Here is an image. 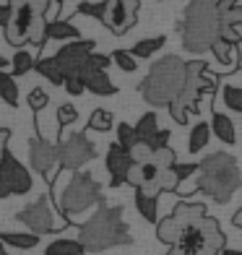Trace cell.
<instances>
[{"mask_svg": "<svg viewBox=\"0 0 242 255\" xmlns=\"http://www.w3.org/2000/svg\"><path fill=\"white\" fill-rule=\"evenodd\" d=\"M78 242L86 248V253L97 255L110 248L130 245V229L122 219V206H105L99 203V211L81 224L78 229Z\"/></svg>", "mask_w": 242, "mask_h": 255, "instance_id": "cell-1", "label": "cell"}, {"mask_svg": "<svg viewBox=\"0 0 242 255\" xmlns=\"http://www.w3.org/2000/svg\"><path fill=\"white\" fill-rule=\"evenodd\" d=\"M222 29L224 24L216 0H190L180 24L182 47L188 52H211L216 39L222 37Z\"/></svg>", "mask_w": 242, "mask_h": 255, "instance_id": "cell-2", "label": "cell"}, {"mask_svg": "<svg viewBox=\"0 0 242 255\" xmlns=\"http://www.w3.org/2000/svg\"><path fill=\"white\" fill-rule=\"evenodd\" d=\"M242 188V172L232 154L214 151L203 156L198 164V177H195V190L214 198L216 203H227Z\"/></svg>", "mask_w": 242, "mask_h": 255, "instance_id": "cell-3", "label": "cell"}, {"mask_svg": "<svg viewBox=\"0 0 242 255\" xmlns=\"http://www.w3.org/2000/svg\"><path fill=\"white\" fill-rule=\"evenodd\" d=\"M185 78H188V63H182L177 55H167L151 65V71L141 81L138 91H141L143 102H148L151 107H169L182 94Z\"/></svg>", "mask_w": 242, "mask_h": 255, "instance_id": "cell-4", "label": "cell"}, {"mask_svg": "<svg viewBox=\"0 0 242 255\" xmlns=\"http://www.w3.org/2000/svg\"><path fill=\"white\" fill-rule=\"evenodd\" d=\"M216 89V76L209 73V65L203 60H190L188 63V78H185V86H182V94L169 104V118L185 125L190 115H198L201 107V97L209 94V91Z\"/></svg>", "mask_w": 242, "mask_h": 255, "instance_id": "cell-5", "label": "cell"}, {"mask_svg": "<svg viewBox=\"0 0 242 255\" xmlns=\"http://www.w3.org/2000/svg\"><path fill=\"white\" fill-rule=\"evenodd\" d=\"M55 201L60 206L63 216H76V214L89 211L97 203H105V198H102V185L89 172H73L68 185L63 188V193Z\"/></svg>", "mask_w": 242, "mask_h": 255, "instance_id": "cell-6", "label": "cell"}, {"mask_svg": "<svg viewBox=\"0 0 242 255\" xmlns=\"http://www.w3.org/2000/svg\"><path fill=\"white\" fill-rule=\"evenodd\" d=\"M97 156V146L86 138V133H73L57 141V164L68 172H81V167L89 164Z\"/></svg>", "mask_w": 242, "mask_h": 255, "instance_id": "cell-7", "label": "cell"}, {"mask_svg": "<svg viewBox=\"0 0 242 255\" xmlns=\"http://www.w3.org/2000/svg\"><path fill=\"white\" fill-rule=\"evenodd\" d=\"M31 188H34V180L29 175V169L10 151H5L3 159H0V198H8V195H26Z\"/></svg>", "mask_w": 242, "mask_h": 255, "instance_id": "cell-8", "label": "cell"}, {"mask_svg": "<svg viewBox=\"0 0 242 255\" xmlns=\"http://www.w3.org/2000/svg\"><path fill=\"white\" fill-rule=\"evenodd\" d=\"M16 219L29 232H34V235H39V237L50 235V232H55L57 227H63V224L55 222V211L50 206V195H39L34 203H29L26 208H21V211L16 214Z\"/></svg>", "mask_w": 242, "mask_h": 255, "instance_id": "cell-9", "label": "cell"}, {"mask_svg": "<svg viewBox=\"0 0 242 255\" xmlns=\"http://www.w3.org/2000/svg\"><path fill=\"white\" fill-rule=\"evenodd\" d=\"M94 39H76V42H68V44H63L60 50H57V55H55V60H57V65L63 68V73H65V78L68 76H78V71L84 68V63L89 60V55L94 52Z\"/></svg>", "mask_w": 242, "mask_h": 255, "instance_id": "cell-10", "label": "cell"}, {"mask_svg": "<svg viewBox=\"0 0 242 255\" xmlns=\"http://www.w3.org/2000/svg\"><path fill=\"white\" fill-rule=\"evenodd\" d=\"M29 164H31L34 172H39L47 182H52L55 180L52 177L55 167L60 169V164H57V146L50 143V141H44V138H39V135H34L29 141Z\"/></svg>", "mask_w": 242, "mask_h": 255, "instance_id": "cell-11", "label": "cell"}, {"mask_svg": "<svg viewBox=\"0 0 242 255\" xmlns=\"http://www.w3.org/2000/svg\"><path fill=\"white\" fill-rule=\"evenodd\" d=\"M138 0H110V8L105 13V24L112 34H125L128 29L135 26V10H138Z\"/></svg>", "mask_w": 242, "mask_h": 255, "instance_id": "cell-12", "label": "cell"}, {"mask_svg": "<svg viewBox=\"0 0 242 255\" xmlns=\"http://www.w3.org/2000/svg\"><path fill=\"white\" fill-rule=\"evenodd\" d=\"M105 164H107V172H110V188H120V185L128 182V175H130L135 161H133L130 151H125L120 143H112L107 148Z\"/></svg>", "mask_w": 242, "mask_h": 255, "instance_id": "cell-13", "label": "cell"}, {"mask_svg": "<svg viewBox=\"0 0 242 255\" xmlns=\"http://www.w3.org/2000/svg\"><path fill=\"white\" fill-rule=\"evenodd\" d=\"M39 13H34L29 5H21L16 10H10V24L5 26V39L8 44L13 47H21V44L29 42V31H31V24Z\"/></svg>", "mask_w": 242, "mask_h": 255, "instance_id": "cell-14", "label": "cell"}, {"mask_svg": "<svg viewBox=\"0 0 242 255\" xmlns=\"http://www.w3.org/2000/svg\"><path fill=\"white\" fill-rule=\"evenodd\" d=\"M89 57H91V55H89ZM78 78L84 81L86 91H91V94H97V97H112V94H118V86L110 81L107 71H102V68L91 65V60L84 63V68L78 71Z\"/></svg>", "mask_w": 242, "mask_h": 255, "instance_id": "cell-15", "label": "cell"}, {"mask_svg": "<svg viewBox=\"0 0 242 255\" xmlns=\"http://www.w3.org/2000/svg\"><path fill=\"white\" fill-rule=\"evenodd\" d=\"M172 219H175V224L180 227V235L182 229H188L193 224H198L201 219H206V206L203 203H188V201H180L175 208H172Z\"/></svg>", "mask_w": 242, "mask_h": 255, "instance_id": "cell-16", "label": "cell"}, {"mask_svg": "<svg viewBox=\"0 0 242 255\" xmlns=\"http://www.w3.org/2000/svg\"><path fill=\"white\" fill-rule=\"evenodd\" d=\"M211 130H214V135L222 143H227V146H235L237 143V130H235V123H232L229 115L214 112L211 115Z\"/></svg>", "mask_w": 242, "mask_h": 255, "instance_id": "cell-17", "label": "cell"}, {"mask_svg": "<svg viewBox=\"0 0 242 255\" xmlns=\"http://www.w3.org/2000/svg\"><path fill=\"white\" fill-rule=\"evenodd\" d=\"M0 242L16 248V250H31L39 245V235H34V232H3Z\"/></svg>", "mask_w": 242, "mask_h": 255, "instance_id": "cell-18", "label": "cell"}, {"mask_svg": "<svg viewBox=\"0 0 242 255\" xmlns=\"http://www.w3.org/2000/svg\"><path fill=\"white\" fill-rule=\"evenodd\" d=\"M47 39H57V42H76L81 39L78 26H73L71 21H50L47 24Z\"/></svg>", "mask_w": 242, "mask_h": 255, "instance_id": "cell-19", "label": "cell"}, {"mask_svg": "<svg viewBox=\"0 0 242 255\" xmlns=\"http://www.w3.org/2000/svg\"><path fill=\"white\" fill-rule=\"evenodd\" d=\"M135 208H138V214H141L146 222H156L159 224V203L154 195H148L143 190H135Z\"/></svg>", "mask_w": 242, "mask_h": 255, "instance_id": "cell-20", "label": "cell"}, {"mask_svg": "<svg viewBox=\"0 0 242 255\" xmlns=\"http://www.w3.org/2000/svg\"><path fill=\"white\" fill-rule=\"evenodd\" d=\"M209 141H211V125H209V123H198V125L190 130L188 151H190V154H198V151H203V148L209 146Z\"/></svg>", "mask_w": 242, "mask_h": 255, "instance_id": "cell-21", "label": "cell"}, {"mask_svg": "<svg viewBox=\"0 0 242 255\" xmlns=\"http://www.w3.org/2000/svg\"><path fill=\"white\" fill-rule=\"evenodd\" d=\"M44 255H86V248L78 240H52L44 248Z\"/></svg>", "mask_w": 242, "mask_h": 255, "instance_id": "cell-22", "label": "cell"}, {"mask_svg": "<svg viewBox=\"0 0 242 255\" xmlns=\"http://www.w3.org/2000/svg\"><path fill=\"white\" fill-rule=\"evenodd\" d=\"M37 73H42L55 86H65V73H63V68L57 65L55 57H44V60H39L37 63Z\"/></svg>", "mask_w": 242, "mask_h": 255, "instance_id": "cell-23", "label": "cell"}, {"mask_svg": "<svg viewBox=\"0 0 242 255\" xmlns=\"http://www.w3.org/2000/svg\"><path fill=\"white\" fill-rule=\"evenodd\" d=\"M159 130H161V128H159V120H156L154 112L141 115V120L135 123V133H138V141H141V143H148Z\"/></svg>", "mask_w": 242, "mask_h": 255, "instance_id": "cell-24", "label": "cell"}, {"mask_svg": "<svg viewBox=\"0 0 242 255\" xmlns=\"http://www.w3.org/2000/svg\"><path fill=\"white\" fill-rule=\"evenodd\" d=\"M0 99L10 107H18V84L10 73H0Z\"/></svg>", "mask_w": 242, "mask_h": 255, "instance_id": "cell-25", "label": "cell"}, {"mask_svg": "<svg viewBox=\"0 0 242 255\" xmlns=\"http://www.w3.org/2000/svg\"><path fill=\"white\" fill-rule=\"evenodd\" d=\"M156 237L164 242V245H169V248L175 245V242L180 240V227L175 224V219H172V216L161 219V222L156 224Z\"/></svg>", "mask_w": 242, "mask_h": 255, "instance_id": "cell-26", "label": "cell"}, {"mask_svg": "<svg viewBox=\"0 0 242 255\" xmlns=\"http://www.w3.org/2000/svg\"><path fill=\"white\" fill-rule=\"evenodd\" d=\"M167 44V37H151V39H141L135 44V47L130 50L133 57H151L154 52H159L161 47Z\"/></svg>", "mask_w": 242, "mask_h": 255, "instance_id": "cell-27", "label": "cell"}, {"mask_svg": "<svg viewBox=\"0 0 242 255\" xmlns=\"http://www.w3.org/2000/svg\"><path fill=\"white\" fill-rule=\"evenodd\" d=\"M115 125V118L110 110H94L89 118V130H97V133H107L110 128Z\"/></svg>", "mask_w": 242, "mask_h": 255, "instance_id": "cell-28", "label": "cell"}, {"mask_svg": "<svg viewBox=\"0 0 242 255\" xmlns=\"http://www.w3.org/2000/svg\"><path fill=\"white\" fill-rule=\"evenodd\" d=\"M10 68H13L16 76H26L31 68H37V60H34V55L26 52V50H18L13 55V60H10Z\"/></svg>", "mask_w": 242, "mask_h": 255, "instance_id": "cell-29", "label": "cell"}, {"mask_svg": "<svg viewBox=\"0 0 242 255\" xmlns=\"http://www.w3.org/2000/svg\"><path fill=\"white\" fill-rule=\"evenodd\" d=\"M118 143L125 148V151H133V148L141 143L138 141V133H135V125H128V123L118 125Z\"/></svg>", "mask_w": 242, "mask_h": 255, "instance_id": "cell-30", "label": "cell"}, {"mask_svg": "<svg viewBox=\"0 0 242 255\" xmlns=\"http://www.w3.org/2000/svg\"><path fill=\"white\" fill-rule=\"evenodd\" d=\"M211 52H214V57L219 63H224V65H232L235 60H237V52H235V44H229V42H224L222 37L216 39V44L211 47Z\"/></svg>", "mask_w": 242, "mask_h": 255, "instance_id": "cell-31", "label": "cell"}, {"mask_svg": "<svg viewBox=\"0 0 242 255\" xmlns=\"http://www.w3.org/2000/svg\"><path fill=\"white\" fill-rule=\"evenodd\" d=\"M47 24H50V21L44 18V16H37V18H34L31 31H29V42H31V44L42 47V44L47 42Z\"/></svg>", "mask_w": 242, "mask_h": 255, "instance_id": "cell-32", "label": "cell"}, {"mask_svg": "<svg viewBox=\"0 0 242 255\" xmlns=\"http://www.w3.org/2000/svg\"><path fill=\"white\" fill-rule=\"evenodd\" d=\"M112 63L118 65L122 73H135V68H138V63H135V57L130 55V50H115L112 52Z\"/></svg>", "mask_w": 242, "mask_h": 255, "instance_id": "cell-33", "label": "cell"}, {"mask_svg": "<svg viewBox=\"0 0 242 255\" xmlns=\"http://www.w3.org/2000/svg\"><path fill=\"white\" fill-rule=\"evenodd\" d=\"M222 99H224V104H227L229 110H235V112L242 115V89H237V86H224V89H222Z\"/></svg>", "mask_w": 242, "mask_h": 255, "instance_id": "cell-34", "label": "cell"}, {"mask_svg": "<svg viewBox=\"0 0 242 255\" xmlns=\"http://www.w3.org/2000/svg\"><path fill=\"white\" fill-rule=\"evenodd\" d=\"M154 164L159 169H172L177 164V154H175V148L167 146V148H161V151H154Z\"/></svg>", "mask_w": 242, "mask_h": 255, "instance_id": "cell-35", "label": "cell"}, {"mask_svg": "<svg viewBox=\"0 0 242 255\" xmlns=\"http://www.w3.org/2000/svg\"><path fill=\"white\" fill-rule=\"evenodd\" d=\"M107 8H110V0L107 3H81L76 8V13H84V16H94L99 21H105V13H107Z\"/></svg>", "mask_w": 242, "mask_h": 255, "instance_id": "cell-36", "label": "cell"}, {"mask_svg": "<svg viewBox=\"0 0 242 255\" xmlns=\"http://www.w3.org/2000/svg\"><path fill=\"white\" fill-rule=\"evenodd\" d=\"M78 120V110L73 104H63V107H57V130H63L65 125H71Z\"/></svg>", "mask_w": 242, "mask_h": 255, "instance_id": "cell-37", "label": "cell"}, {"mask_svg": "<svg viewBox=\"0 0 242 255\" xmlns=\"http://www.w3.org/2000/svg\"><path fill=\"white\" fill-rule=\"evenodd\" d=\"M50 104V94L44 89H39V86H34L31 91H29V107L34 110V112H39V110H44Z\"/></svg>", "mask_w": 242, "mask_h": 255, "instance_id": "cell-38", "label": "cell"}, {"mask_svg": "<svg viewBox=\"0 0 242 255\" xmlns=\"http://www.w3.org/2000/svg\"><path fill=\"white\" fill-rule=\"evenodd\" d=\"M159 185H161V193H164V190H172V193H175V190L180 188V180H177V175H175V169H161Z\"/></svg>", "mask_w": 242, "mask_h": 255, "instance_id": "cell-39", "label": "cell"}, {"mask_svg": "<svg viewBox=\"0 0 242 255\" xmlns=\"http://www.w3.org/2000/svg\"><path fill=\"white\" fill-rule=\"evenodd\" d=\"M222 24L227 29H235V26H242V5L227 10V13H222Z\"/></svg>", "mask_w": 242, "mask_h": 255, "instance_id": "cell-40", "label": "cell"}, {"mask_svg": "<svg viewBox=\"0 0 242 255\" xmlns=\"http://www.w3.org/2000/svg\"><path fill=\"white\" fill-rule=\"evenodd\" d=\"M130 156H133L135 164H146V161H154V151H151V148H148L146 143H138L133 151H130Z\"/></svg>", "mask_w": 242, "mask_h": 255, "instance_id": "cell-41", "label": "cell"}, {"mask_svg": "<svg viewBox=\"0 0 242 255\" xmlns=\"http://www.w3.org/2000/svg\"><path fill=\"white\" fill-rule=\"evenodd\" d=\"M169 135H172L169 130H159L146 146L151 148V151H161V148H167V146H169Z\"/></svg>", "mask_w": 242, "mask_h": 255, "instance_id": "cell-42", "label": "cell"}, {"mask_svg": "<svg viewBox=\"0 0 242 255\" xmlns=\"http://www.w3.org/2000/svg\"><path fill=\"white\" fill-rule=\"evenodd\" d=\"M65 91H68L71 97H81V94L86 91V86H84V81H81L78 76H68V78H65Z\"/></svg>", "mask_w": 242, "mask_h": 255, "instance_id": "cell-43", "label": "cell"}, {"mask_svg": "<svg viewBox=\"0 0 242 255\" xmlns=\"http://www.w3.org/2000/svg\"><path fill=\"white\" fill-rule=\"evenodd\" d=\"M172 169H175V175H177V180H180V182H185L188 177L198 175V164H193V161H190V164H175Z\"/></svg>", "mask_w": 242, "mask_h": 255, "instance_id": "cell-44", "label": "cell"}, {"mask_svg": "<svg viewBox=\"0 0 242 255\" xmlns=\"http://www.w3.org/2000/svg\"><path fill=\"white\" fill-rule=\"evenodd\" d=\"M50 3H52V0H26V5L34 10V13H39V16H44V13H47Z\"/></svg>", "mask_w": 242, "mask_h": 255, "instance_id": "cell-45", "label": "cell"}, {"mask_svg": "<svg viewBox=\"0 0 242 255\" xmlns=\"http://www.w3.org/2000/svg\"><path fill=\"white\" fill-rule=\"evenodd\" d=\"M222 39L237 47V44L242 42V34H240V31H235V29H227V26H224V29H222Z\"/></svg>", "mask_w": 242, "mask_h": 255, "instance_id": "cell-46", "label": "cell"}, {"mask_svg": "<svg viewBox=\"0 0 242 255\" xmlns=\"http://www.w3.org/2000/svg\"><path fill=\"white\" fill-rule=\"evenodd\" d=\"M91 65H97V68H102V71H107V65L112 63V57H107V55H99V52H91Z\"/></svg>", "mask_w": 242, "mask_h": 255, "instance_id": "cell-47", "label": "cell"}, {"mask_svg": "<svg viewBox=\"0 0 242 255\" xmlns=\"http://www.w3.org/2000/svg\"><path fill=\"white\" fill-rule=\"evenodd\" d=\"M240 5V0H216V8H219V13H227V10H232Z\"/></svg>", "mask_w": 242, "mask_h": 255, "instance_id": "cell-48", "label": "cell"}, {"mask_svg": "<svg viewBox=\"0 0 242 255\" xmlns=\"http://www.w3.org/2000/svg\"><path fill=\"white\" fill-rule=\"evenodd\" d=\"M8 138H10V130H8V128H0V159H3V154L8 151Z\"/></svg>", "mask_w": 242, "mask_h": 255, "instance_id": "cell-49", "label": "cell"}, {"mask_svg": "<svg viewBox=\"0 0 242 255\" xmlns=\"http://www.w3.org/2000/svg\"><path fill=\"white\" fill-rule=\"evenodd\" d=\"M10 24V8L0 3V29H5Z\"/></svg>", "mask_w": 242, "mask_h": 255, "instance_id": "cell-50", "label": "cell"}, {"mask_svg": "<svg viewBox=\"0 0 242 255\" xmlns=\"http://www.w3.org/2000/svg\"><path fill=\"white\" fill-rule=\"evenodd\" d=\"M232 224H235V227H242V208H240V211L232 216Z\"/></svg>", "mask_w": 242, "mask_h": 255, "instance_id": "cell-51", "label": "cell"}, {"mask_svg": "<svg viewBox=\"0 0 242 255\" xmlns=\"http://www.w3.org/2000/svg\"><path fill=\"white\" fill-rule=\"evenodd\" d=\"M222 255H242V250H235V248H224Z\"/></svg>", "mask_w": 242, "mask_h": 255, "instance_id": "cell-52", "label": "cell"}, {"mask_svg": "<svg viewBox=\"0 0 242 255\" xmlns=\"http://www.w3.org/2000/svg\"><path fill=\"white\" fill-rule=\"evenodd\" d=\"M3 68H5V57L0 55V71H3Z\"/></svg>", "mask_w": 242, "mask_h": 255, "instance_id": "cell-53", "label": "cell"}, {"mask_svg": "<svg viewBox=\"0 0 242 255\" xmlns=\"http://www.w3.org/2000/svg\"><path fill=\"white\" fill-rule=\"evenodd\" d=\"M0 255H8V253H5V248H3V242H0Z\"/></svg>", "mask_w": 242, "mask_h": 255, "instance_id": "cell-54", "label": "cell"}, {"mask_svg": "<svg viewBox=\"0 0 242 255\" xmlns=\"http://www.w3.org/2000/svg\"><path fill=\"white\" fill-rule=\"evenodd\" d=\"M52 3H55V5H57V8H60V3H63V0H52Z\"/></svg>", "mask_w": 242, "mask_h": 255, "instance_id": "cell-55", "label": "cell"}, {"mask_svg": "<svg viewBox=\"0 0 242 255\" xmlns=\"http://www.w3.org/2000/svg\"><path fill=\"white\" fill-rule=\"evenodd\" d=\"M203 255H219V253H203Z\"/></svg>", "mask_w": 242, "mask_h": 255, "instance_id": "cell-56", "label": "cell"}]
</instances>
